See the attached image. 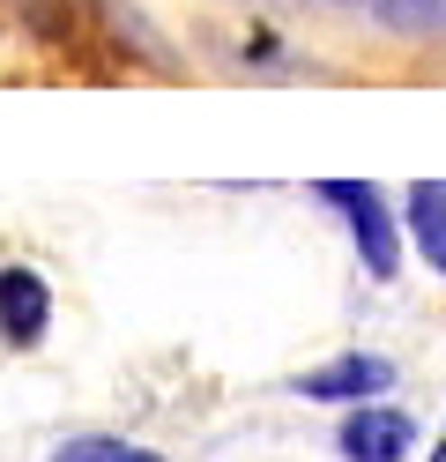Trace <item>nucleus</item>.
<instances>
[{
    "instance_id": "1",
    "label": "nucleus",
    "mask_w": 446,
    "mask_h": 462,
    "mask_svg": "<svg viewBox=\"0 0 446 462\" xmlns=\"http://www.w3.org/2000/svg\"><path fill=\"white\" fill-rule=\"evenodd\" d=\"M320 201H335V209L350 217L357 246H365V269H372V276H395L402 239H395V217H387L379 187H365V180H320Z\"/></svg>"
},
{
    "instance_id": "2",
    "label": "nucleus",
    "mask_w": 446,
    "mask_h": 462,
    "mask_svg": "<svg viewBox=\"0 0 446 462\" xmlns=\"http://www.w3.org/2000/svg\"><path fill=\"white\" fill-rule=\"evenodd\" d=\"M379 388H395V365L372 358V351H350V358L297 381V395H313V402H357V395H379Z\"/></svg>"
},
{
    "instance_id": "3",
    "label": "nucleus",
    "mask_w": 446,
    "mask_h": 462,
    "mask_svg": "<svg viewBox=\"0 0 446 462\" xmlns=\"http://www.w3.org/2000/svg\"><path fill=\"white\" fill-rule=\"evenodd\" d=\"M52 321V291L38 269H0V336L8 343H38Z\"/></svg>"
},
{
    "instance_id": "4",
    "label": "nucleus",
    "mask_w": 446,
    "mask_h": 462,
    "mask_svg": "<svg viewBox=\"0 0 446 462\" xmlns=\"http://www.w3.org/2000/svg\"><path fill=\"white\" fill-rule=\"evenodd\" d=\"M409 440H416L409 411H357V418H342V455L350 462H402Z\"/></svg>"
},
{
    "instance_id": "5",
    "label": "nucleus",
    "mask_w": 446,
    "mask_h": 462,
    "mask_svg": "<svg viewBox=\"0 0 446 462\" xmlns=\"http://www.w3.org/2000/svg\"><path fill=\"white\" fill-rule=\"evenodd\" d=\"M89 15H97V23H105V31L127 45V52H141L149 68H171V45L149 31V15H141V8H127V0H89Z\"/></svg>"
},
{
    "instance_id": "6",
    "label": "nucleus",
    "mask_w": 446,
    "mask_h": 462,
    "mask_svg": "<svg viewBox=\"0 0 446 462\" xmlns=\"http://www.w3.org/2000/svg\"><path fill=\"white\" fill-rule=\"evenodd\" d=\"M409 231H416V246H424V262L446 276V187L439 180L409 187Z\"/></svg>"
},
{
    "instance_id": "7",
    "label": "nucleus",
    "mask_w": 446,
    "mask_h": 462,
    "mask_svg": "<svg viewBox=\"0 0 446 462\" xmlns=\"http://www.w3.org/2000/svg\"><path fill=\"white\" fill-rule=\"evenodd\" d=\"M372 15L387 23V31H402V38L446 31V0H372Z\"/></svg>"
},
{
    "instance_id": "8",
    "label": "nucleus",
    "mask_w": 446,
    "mask_h": 462,
    "mask_svg": "<svg viewBox=\"0 0 446 462\" xmlns=\"http://www.w3.org/2000/svg\"><path fill=\"white\" fill-rule=\"evenodd\" d=\"M8 8L30 23V38H52V45L75 38V0H8Z\"/></svg>"
},
{
    "instance_id": "9",
    "label": "nucleus",
    "mask_w": 446,
    "mask_h": 462,
    "mask_svg": "<svg viewBox=\"0 0 446 462\" xmlns=\"http://www.w3.org/2000/svg\"><path fill=\"white\" fill-rule=\"evenodd\" d=\"M52 462H164V455L127 448V440H75V448H59Z\"/></svg>"
},
{
    "instance_id": "10",
    "label": "nucleus",
    "mask_w": 446,
    "mask_h": 462,
    "mask_svg": "<svg viewBox=\"0 0 446 462\" xmlns=\"http://www.w3.org/2000/svg\"><path fill=\"white\" fill-rule=\"evenodd\" d=\"M432 462H446V432H439V448H432Z\"/></svg>"
},
{
    "instance_id": "11",
    "label": "nucleus",
    "mask_w": 446,
    "mask_h": 462,
    "mask_svg": "<svg viewBox=\"0 0 446 462\" xmlns=\"http://www.w3.org/2000/svg\"><path fill=\"white\" fill-rule=\"evenodd\" d=\"M335 8H372V0H335Z\"/></svg>"
}]
</instances>
